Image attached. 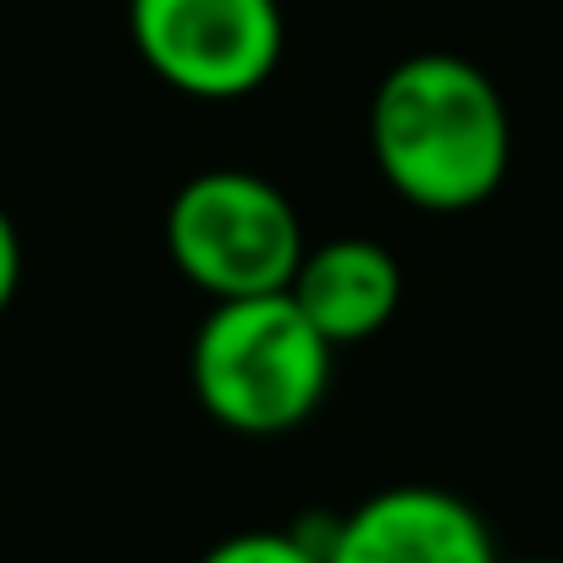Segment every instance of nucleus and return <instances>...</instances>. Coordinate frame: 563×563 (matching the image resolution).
I'll return each instance as SVG.
<instances>
[{
    "label": "nucleus",
    "mask_w": 563,
    "mask_h": 563,
    "mask_svg": "<svg viewBox=\"0 0 563 563\" xmlns=\"http://www.w3.org/2000/svg\"><path fill=\"white\" fill-rule=\"evenodd\" d=\"M371 155L382 183L431 216L486 205L514 161L497 84L448 51L404 56L371 100Z\"/></svg>",
    "instance_id": "1"
},
{
    "label": "nucleus",
    "mask_w": 563,
    "mask_h": 563,
    "mask_svg": "<svg viewBox=\"0 0 563 563\" xmlns=\"http://www.w3.org/2000/svg\"><path fill=\"white\" fill-rule=\"evenodd\" d=\"M332 343L282 294L216 299L194 332V393L205 415L238 437H282L305 426L332 387Z\"/></svg>",
    "instance_id": "2"
},
{
    "label": "nucleus",
    "mask_w": 563,
    "mask_h": 563,
    "mask_svg": "<svg viewBox=\"0 0 563 563\" xmlns=\"http://www.w3.org/2000/svg\"><path fill=\"white\" fill-rule=\"evenodd\" d=\"M305 249L310 243L288 194L243 166L199 172L166 205V254L210 299L282 294Z\"/></svg>",
    "instance_id": "3"
},
{
    "label": "nucleus",
    "mask_w": 563,
    "mask_h": 563,
    "mask_svg": "<svg viewBox=\"0 0 563 563\" xmlns=\"http://www.w3.org/2000/svg\"><path fill=\"white\" fill-rule=\"evenodd\" d=\"M128 29L144 67L188 100L260 95L288 45L276 0H128Z\"/></svg>",
    "instance_id": "4"
},
{
    "label": "nucleus",
    "mask_w": 563,
    "mask_h": 563,
    "mask_svg": "<svg viewBox=\"0 0 563 563\" xmlns=\"http://www.w3.org/2000/svg\"><path fill=\"white\" fill-rule=\"evenodd\" d=\"M327 563H497L486 519L442 486H387L332 525Z\"/></svg>",
    "instance_id": "5"
},
{
    "label": "nucleus",
    "mask_w": 563,
    "mask_h": 563,
    "mask_svg": "<svg viewBox=\"0 0 563 563\" xmlns=\"http://www.w3.org/2000/svg\"><path fill=\"white\" fill-rule=\"evenodd\" d=\"M288 299L310 316V327L332 349H349V343L376 338L398 316L404 271H398L393 249L376 238H327V243L305 249V260L288 282Z\"/></svg>",
    "instance_id": "6"
},
{
    "label": "nucleus",
    "mask_w": 563,
    "mask_h": 563,
    "mask_svg": "<svg viewBox=\"0 0 563 563\" xmlns=\"http://www.w3.org/2000/svg\"><path fill=\"white\" fill-rule=\"evenodd\" d=\"M199 563H327V552L294 530H238L216 541Z\"/></svg>",
    "instance_id": "7"
},
{
    "label": "nucleus",
    "mask_w": 563,
    "mask_h": 563,
    "mask_svg": "<svg viewBox=\"0 0 563 563\" xmlns=\"http://www.w3.org/2000/svg\"><path fill=\"white\" fill-rule=\"evenodd\" d=\"M18 282H23V238H18V227H12L7 205H0V316L12 310Z\"/></svg>",
    "instance_id": "8"
},
{
    "label": "nucleus",
    "mask_w": 563,
    "mask_h": 563,
    "mask_svg": "<svg viewBox=\"0 0 563 563\" xmlns=\"http://www.w3.org/2000/svg\"><path fill=\"white\" fill-rule=\"evenodd\" d=\"M503 563V558H497ZM514 563H563V558H514Z\"/></svg>",
    "instance_id": "9"
}]
</instances>
